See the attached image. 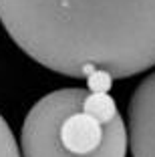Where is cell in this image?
<instances>
[{"mask_svg":"<svg viewBox=\"0 0 155 157\" xmlns=\"http://www.w3.org/2000/svg\"><path fill=\"white\" fill-rule=\"evenodd\" d=\"M22 157H127L129 131L105 89L63 87L28 109Z\"/></svg>","mask_w":155,"mask_h":157,"instance_id":"2","label":"cell"},{"mask_svg":"<svg viewBox=\"0 0 155 157\" xmlns=\"http://www.w3.org/2000/svg\"><path fill=\"white\" fill-rule=\"evenodd\" d=\"M0 157H22L20 143L14 139V133L10 131V125L0 115Z\"/></svg>","mask_w":155,"mask_h":157,"instance_id":"4","label":"cell"},{"mask_svg":"<svg viewBox=\"0 0 155 157\" xmlns=\"http://www.w3.org/2000/svg\"><path fill=\"white\" fill-rule=\"evenodd\" d=\"M131 157H155V69L135 87L127 109Z\"/></svg>","mask_w":155,"mask_h":157,"instance_id":"3","label":"cell"},{"mask_svg":"<svg viewBox=\"0 0 155 157\" xmlns=\"http://www.w3.org/2000/svg\"><path fill=\"white\" fill-rule=\"evenodd\" d=\"M20 51L73 78H129L155 69V0H0Z\"/></svg>","mask_w":155,"mask_h":157,"instance_id":"1","label":"cell"}]
</instances>
